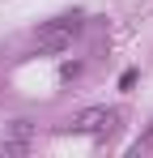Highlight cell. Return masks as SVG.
<instances>
[{
  "mask_svg": "<svg viewBox=\"0 0 153 158\" xmlns=\"http://www.w3.org/2000/svg\"><path fill=\"white\" fill-rule=\"evenodd\" d=\"M115 120H119V115H115V111H106V107H89V111H81V115H76V128H115Z\"/></svg>",
  "mask_w": 153,
  "mask_h": 158,
  "instance_id": "1",
  "label": "cell"
},
{
  "mask_svg": "<svg viewBox=\"0 0 153 158\" xmlns=\"http://www.w3.org/2000/svg\"><path fill=\"white\" fill-rule=\"evenodd\" d=\"M76 30H81V17H60V22H51V26H43L38 34H43V39H51V43L60 47V43H64L68 34H76Z\"/></svg>",
  "mask_w": 153,
  "mask_h": 158,
  "instance_id": "2",
  "label": "cell"
},
{
  "mask_svg": "<svg viewBox=\"0 0 153 158\" xmlns=\"http://www.w3.org/2000/svg\"><path fill=\"white\" fill-rule=\"evenodd\" d=\"M13 137L26 141V137H30V120H13Z\"/></svg>",
  "mask_w": 153,
  "mask_h": 158,
  "instance_id": "3",
  "label": "cell"
}]
</instances>
